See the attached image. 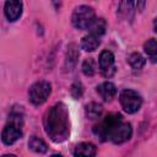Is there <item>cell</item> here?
Here are the masks:
<instances>
[{
  "label": "cell",
  "mask_w": 157,
  "mask_h": 157,
  "mask_svg": "<svg viewBox=\"0 0 157 157\" xmlns=\"http://www.w3.org/2000/svg\"><path fill=\"white\" fill-rule=\"evenodd\" d=\"M1 157H16L15 155H4V156H1Z\"/></svg>",
  "instance_id": "ffe728a7"
},
{
  "label": "cell",
  "mask_w": 157,
  "mask_h": 157,
  "mask_svg": "<svg viewBox=\"0 0 157 157\" xmlns=\"http://www.w3.org/2000/svg\"><path fill=\"white\" fill-rule=\"evenodd\" d=\"M119 99H120V104L123 109L129 114L136 113L141 108V104H142L141 96L134 90H124L120 93Z\"/></svg>",
  "instance_id": "8992f818"
},
{
  "label": "cell",
  "mask_w": 157,
  "mask_h": 157,
  "mask_svg": "<svg viewBox=\"0 0 157 157\" xmlns=\"http://www.w3.org/2000/svg\"><path fill=\"white\" fill-rule=\"evenodd\" d=\"M105 28H107L105 21L103 18H96V21L93 22V25L88 29H90V33H93L98 37H102L105 32Z\"/></svg>",
  "instance_id": "e0dca14e"
},
{
  "label": "cell",
  "mask_w": 157,
  "mask_h": 157,
  "mask_svg": "<svg viewBox=\"0 0 157 157\" xmlns=\"http://www.w3.org/2000/svg\"><path fill=\"white\" fill-rule=\"evenodd\" d=\"M144 49H145V53L147 54V56L150 58V60L152 63H156V58H157V43H156V39L155 38L148 39L145 43Z\"/></svg>",
  "instance_id": "9a60e30c"
},
{
  "label": "cell",
  "mask_w": 157,
  "mask_h": 157,
  "mask_svg": "<svg viewBox=\"0 0 157 157\" xmlns=\"http://www.w3.org/2000/svg\"><path fill=\"white\" fill-rule=\"evenodd\" d=\"M101 44V37L93 34V33H90L87 36H85L81 40V48L86 52H93L96 50Z\"/></svg>",
  "instance_id": "7c38bea8"
},
{
  "label": "cell",
  "mask_w": 157,
  "mask_h": 157,
  "mask_svg": "<svg viewBox=\"0 0 157 157\" xmlns=\"http://www.w3.org/2000/svg\"><path fill=\"white\" fill-rule=\"evenodd\" d=\"M96 146L91 142H81L74 150V157H94L96 156Z\"/></svg>",
  "instance_id": "8fae6325"
},
{
  "label": "cell",
  "mask_w": 157,
  "mask_h": 157,
  "mask_svg": "<svg viewBox=\"0 0 157 157\" xmlns=\"http://www.w3.org/2000/svg\"><path fill=\"white\" fill-rule=\"evenodd\" d=\"M96 67H97V65H96V61L93 60V58H87L82 63V72L86 76H92L96 72Z\"/></svg>",
  "instance_id": "ac0fdd59"
},
{
  "label": "cell",
  "mask_w": 157,
  "mask_h": 157,
  "mask_svg": "<svg viewBox=\"0 0 157 157\" xmlns=\"http://www.w3.org/2000/svg\"><path fill=\"white\" fill-rule=\"evenodd\" d=\"M85 112H86V117L90 120H98L102 117L103 107L97 102H91V103L86 104Z\"/></svg>",
  "instance_id": "4fadbf2b"
},
{
  "label": "cell",
  "mask_w": 157,
  "mask_h": 157,
  "mask_svg": "<svg viewBox=\"0 0 157 157\" xmlns=\"http://www.w3.org/2000/svg\"><path fill=\"white\" fill-rule=\"evenodd\" d=\"M22 115L20 113L12 112L9 117V121L5 125L2 132H1V140L5 145H12L15 144L21 136H22Z\"/></svg>",
  "instance_id": "7a4b0ae2"
},
{
  "label": "cell",
  "mask_w": 157,
  "mask_h": 157,
  "mask_svg": "<svg viewBox=\"0 0 157 157\" xmlns=\"http://www.w3.org/2000/svg\"><path fill=\"white\" fill-rule=\"evenodd\" d=\"M94 21H96L94 10L87 5L77 6L71 16V22L77 29H88Z\"/></svg>",
  "instance_id": "3957f363"
},
{
  "label": "cell",
  "mask_w": 157,
  "mask_h": 157,
  "mask_svg": "<svg viewBox=\"0 0 157 157\" xmlns=\"http://www.w3.org/2000/svg\"><path fill=\"white\" fill-rule=\"evenodd\" d=\"M131 135H132V128H131V125L129 123H124L121 120L119 124H117L112 129V131L109 132L107 140H110L113 144L119 145V144H123V142L130 140Z\"/></svg>",
  "instance_id": "52a82bcc"
},
{
  "label": "cell",
  "mask_w": 157,
  "mask_h": 157,
  "mask_svg": "<svg viewBox=\"0 0 157 157\" xmlns=\"http://www.w3.org/2000/svg\"><path fill=\"white\" fill-rule=\"evenodd\" d=\"M97 93L101 96V98L104 102H109L115 97L117 87H115V85L113 82L107 81V82H103L99 86H97Z\"/></svg>",
  "instance_id": "30bf717a"
},
{
  "label": "cell",
  "mask_w": 157,
  "mask_h": 157,
  "mask_svg": "<svg viewBox=\"0 0 157 157\" xmlns=\"http://www.w3.org/2000/svg\"><path fill=\"white\" fill-rule=\"evenodd\" d=\"M44 129L47 135L54 142H63L70 134L69 112L64 103L59 102L54 104L45 114Z\"/></svg>",
  "instance_id": "6da1fadb"
},
{
  "label": "cell",
  "mask_w": 157,
  "mask_h": 157,
  "mask_svg": "<svg viewBox=\"0 0 157 157\" xmlns=\"http://www.w3.org/2000/svg\"><path fill=\"white\" fill-rule=\"evenodd\" d=\"M71 94H72L75 98L81 97V94H82V86H81V83L76 82V83L72 85V87H71Z\"/></svg>",
  "instance_id": "d6986e66"
},
{
  "label": "cell",
  "mask_w": 157,
  "mask_h": 157,
  "mask_svg": "<svg viewBox=\"0 0 157 157\" xmlns=\"http://www.w3.org/2000/svg\"><path fill=\"white\" fill-rule=\"evenodd\" d=\"M4 12L9 21L13 22V21L18 20V17L22 13V2L21 1H6Z\"/></svg>",
  "instance_id": "9c48e42d"
},
{
  "label": "cell",
  "mask_w": 157,
  "mask_h": 157,
  "mask_svg": "<svg viewBox=\"0 0 157 157\" xmlns=\"http://www.w3.org/2000/svg\"><path fill=\"white\" fill-rule=\"evenodd\" d=\"M128 61H129V65H130L134 70H140V69H142L144 65H145V63H146V60L144 59V56H142L141 54H139V53H132V54H130L129 58H128Z\"/></svg>",
  "instance_id": "2e32d148"
},
{
  "label": "cell",
  "mask_w": 157,
  "mask_h": 157,
  "mask_svg": "<svg viewBox=\"0 0 157 157\" xmlns=\"http://www.w3.org/2000/svg\"><path fill=\"white\" fill-rule=\"evenodd\" d=\"M52 92V86L48 81H44V80H40V81H37L34 82L31 87H29V91H28V99L32 104L34 105H40L43 104L47 98L49 97Z\"/></svg>",
  "instance_id": "277c9868"
},
{
  "label": "cell",
  "mask_w": 157,
  "mask_h": 157,
  "mask_svg": "<svg viewBox=\"0 0 157 157\" xmlns=\"http://www.w3.org/2000/svg\"><path fill=\"white\" fill-rule=\"evenodd\" d=\"M99 70L104 77H110L115 72V60L114 55L109 50H103L99 55Z\"/></svg>",
  "instance_id": "ba28073f"
},
{
  "label": "cell",
  "mask_w": 157,
  "mask_h": 157,
  "mask_svg": "<svg viewBox=\"0 0 157 157\" xmlns=\"http://www.w3.org/2000/svg\"><path fill=\"white\" fill-rule=\"evenodd\" d=\"M28 147H29V150H32V151L36 152V153H45L47 150H48L47 144H45L42 139H39V137H37V136H32V137L29 139V141H28Z\"/></svg>",
  "instance_id": "5bb4252c"
},
{
  "label": "cell",
  "mask_w": 157,
  "mask_h": 157,
  "mask_svg": "<svg viewBox=\"0 0 157 157\" xmlns=\"http://www.w3.org/2000/svg\"><path fill=\"white\" fill-rule=\"evenodd\" d=\"M123 120V117L119 113H110L107 117H104L103 120H101L98 124L94 125L93 128V132L94 135H97L99 137L101 141H107L109 132L112 131V129L119 124Z\"/></svg>",
  "instance_id": "5b68a950"
},
{
  "label": "cell",
  "mask_w": 157,
  "mask_h": 157,
  "mask_svg": "<svg viewBox=\"0 0 157 157\" xmlns=\"http://www.w3.org/2000/svg\"><path fill=\"white\" fill-rule=\"evenodd\" d=\"M50 157H63V156H60V155H53V156H50Z\"/></svg>",
  "instance_id": "44dd1931"
}]
</instances>
